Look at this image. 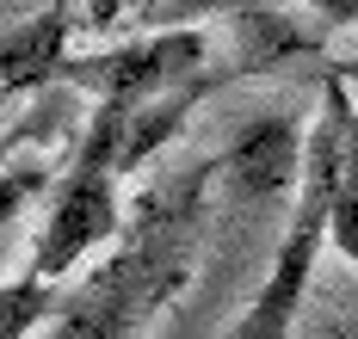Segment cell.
Here are the masks:
<instances>
[{
	"label": "cell",
	"instance_id": "2",
	"mask_svg": "<svg viewBox=\"0 0 358 339\" xmlns=\"http://www.w3.org/2000/svg\"><path fill=\"white\" fill-rule=\"evenodd\" d=\"M346 112H352V86H346V75H327L322 112H315V130H309V154H303V179H296V210H290L285 234H278V247H272V265H266L253 302L241 308V321H235L222 339H290L296 333L309 278H315L322 247H327V216H334V179H340Z\"/></svg>",
	"mask_w": 358,
	"mask_h": 339
},
{
	"label": "cell",
	"instance_id": "7",
	"mask_svg": "<svg viewBox=\"0 0 358 339\" xmlns=\"http://www.w3.org/2000/svg\"><path fill=\"white\" fill-rule=\"evenodd\" d=\"M327 247L358 265V99L346 112V142H340V179H334V216H327Z\"/></svg>",
	"mask_w": 358,
	"mask_h": 339
},
{
	"label": "cell",
	"instance_id": "8",
	"mask_svg": "<svg viewBox=\"0 0 358 339\" xmlns=\"http://www.w3.org/2000/svg\"><path fill=\"white\" fill-rule=\"evenodd\" d=\"M43 186H56V173L43 167V160H25V167H13V173H0V228L19 216V204H31Z\"/></svg>",
	"mask_w": 358,
	"mask_h": 339
},
{
	"label": "cell",
	"instance_id": "9",
	"mask_svg": "<svg viewBox=\"0 0 358 339\" xmlns=\"http://www.w3.org/2000/svg\"><path fill=\"white\" fill-rule=\"evenodd\" d=\"M309 13H322L327 25H358V0H303Z\"/></svg>",
	"mask_w": 358,
	"mask_h": 339
},
{
	"label": "cell",
	"instance_id": "6",
	"mask_svg": "<svg viewBox=\"0 0 358 339\" xmlns=\"http://www.w3.org/2000/svg\"><path fill=\"white\" fill-rule=\"evenodd\" d=\"M56 308H62V284H50V278H13V284H0V339H31L43 333L50 321H56Z\"/></svg>",
	"mask_w": 358,
	"mask_h": 339
},
{
	"label": "cell",
	"instance_id": "1",
	"mask_svg": "<svg viewBox=\"0 0 358 339\" xmlns=\"http://www.w3.org/2000/svg\"><path fill=\"white\" fill-rule=\"evenodd\" d=\"M216 173H222V160L210 154V160H185L161 186H148V197L124 223L106 265H93L80 284L62 290V308L43 327V339H143L155 315L198 271Z\"/></svg>",
	"mask_w": 358,
	"mask_h": 339
},
{
	"label": "cell",
	"instance_id": "4",
	"mask_svg": "<svg viewBox=\"0 0 358 339\" xmlns=\"http://www.w3.org/2000/svg\"><path fill=\"white\" fill-rule=\"evenodd\" d=\"M204 62H210V38L204 31L161 25L148 38L111 43V50H93V56H62L50 86H74L93 105L143 112V105L173 99V93H204Z\"/></svg>",
	"mask_w": 358,
	"mask_h": 339
},
{
	"label": "cell",
	"instance_id": "10",
	"mask_svg": "<svg viewBox=\"0 0 358 339\" xmlns=\"http://www.w3.org/2000/svg\"><path fill=\"white\" fill-rule=\"evenodd\" d=\"M37 13V0H0V31H13L19 19H31Z\"/></svg>",
	"mask_w": 358,
	"mask_h": 339
},
{
	"label": "cell",
	"instance_id": "5",
	"mask_svg": "<svg viewBox=\"0 0 358 339\" xmlns=\"http://www.w3.org/2000/svg\"><path fill=\"white\" fill-rule=\"evenodd\" d=\"M303 154H309V142H296V123L259 117V123L241 130V136L229 142V154H216V160H222V173L248 191V197H278L290 179H303Z\"/></svg>",
	"mask_w": 358,
	"mask_h": 339
},
{
	"label": "cell",
	"instance_id": "11",
	"mask_svg": "<svg viewBox=\"0 0 358 339\" xmlns=\"http://www.w3.org/2000/svg\"><path fill=\"white\" fill-rule=\"evenodd\" d=\"M352 68H358V62H352Z\"/></svg>",
	"mask_w": 358,
	"mask_h": 339
},
{
	"label": "cell",
	"instance_id": "3",
	"mask_svg": "<svg viewBox=\"0 0 358 339\" xmlns=\"http://www.w3.org/2000/svg\"><path fill=\"white\" fill-rule=\"evenodd\" d=\"M124 105H93L87 117V136L74 160L56 173L50 186V204H43V228L31 241V265L37 278L50 284H69L74 265L99 247H117L124 234V204H117V179H124Z\"/></svg>",
	"mask_w": 358,
	"mask_h": 339
}]
</instances>
